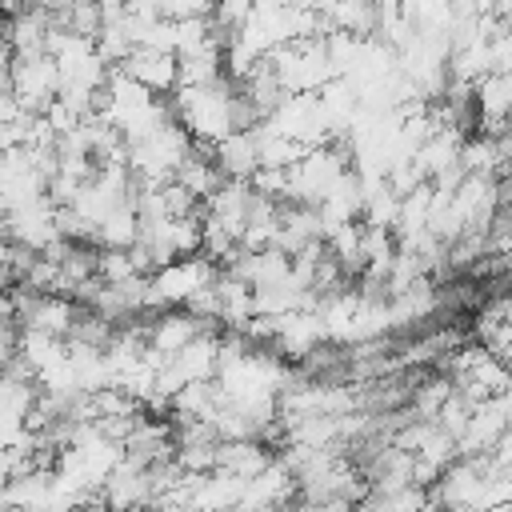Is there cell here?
<instances>
[{"instance_id": "obj_1", "label": "cell", "mask_w": 512, "mask_h": 512, "mask_svg": "<svg viewBox=\"0 0 512 512\" xmlns=\"http://www.w3.org/2000/svg\"><path fill=\"white\" fill-rule=\"evenodd\" d=\"M100 500L108 512H148L156 508V484H152V468L136 464V460H120L108 480L100 484Z\"/></svg>"}, {"instance_id": "obj_2", "label": "cell", "mask_w": 512, "mask_h": 512, "mask_svg": "<svg viewBox=\"0 0 512 512\" xmlns=\"http://www.w3.org/2000/svg\"><path fill=\"white\" fill-rule=\"evenodd\" d=\"M116 68L124 76H132L136 84H144L148 92H156V96H172L180 88V64H176V52H168V48L136 44Z\"/></svg>"}, {"instance_id": "obj_3", "label": "cell", "mask_w": 512, "mask_h": 512, "mask_svg": "<svg viewBox=\"0 0 512 512\" xmlns=\"http://www.w3.org/2000/svg\"><path fill=\"white\" fill-rule=\"evenodd\" d=\"M504 440H508V416L500 408V396H488L472 408L464 432L456 436V448L460 456H492Z\"/></svg>"}, {"instance_id": "obj_4", "label": "cell", "mask_w": 512, "mask_h": 512, "mask_svg": "<svg viewBox=\"0 0 512 512\" xmlns=\"http://www.w3.org/2000/svg\"><path fill=\"white\" fill-rule=\"evenodd\" d=\"M216 164L228 180H256V172H260V132L256 128L228 132L216 144Z\"/></svg>"}, {"instance_id": "obj_5", "label": "cell", "mask_w": 512, "mask_h": 512, "mask_svg": "<svg viewBox=\"0 0 512 512\" xmlns=\"http://www.w3.org/2000/svg\"><path fill=\"white\" fill-rule=\"evenodd\" d=\"M276 456H280V452L268 448V444L256 440V436L224 440V444H220V456H216V468H224V472H232V476H240V480H252V476L264 472Z\"/></svg>"}, {"instance_id": "obj_6", "label": "cell", "mask_w": 512, "mask_h": 512, "mask_svg": "<svg viewBox=\"0 0 512 512\" xmlns=\"http://www.w3.org/2000/svg\"><path fill=\"white\" fill-rule=\"evenodd\" d=\"M428 488L424 484H404V488H368L352 512H420L428 504Z\"/></svg>"}]
</instances>
